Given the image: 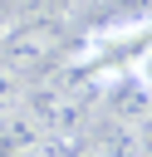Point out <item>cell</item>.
Listing matches in <instances>:
<instances>
[{"instance_id": "6da1fadb", "label": "cell", "mask_w": 152, "mask_h": 157, "mask_svg": "<svg viewBox=\"0 0 152 157\" xmlns=\"http://www.w3.org/2000/svg\"><path fill=\"white\" fill-rule=\"evenodd\" d=\"M59 44H64V25L59 20H29V15H20L5 29V39H0V69L34 74V69H44L59 54Z\"/></svg>"}, {"instance_id": "7a4b0ae2", "label": "cell", "mask_w": 152, "mask_h": 157, "mask_svg": "<svg viewBox=\"0 0 152 157\" xmlns=\"http://www.w3.org/2000/svg\"><path fill=\"white\" fill-rule=\"evenodd\" d=\"M83 147H88L93 157H142V142H137V132H132L127 123L108 118V113H98V118L88 123V132H83Z\"/></svg>"}, {"instance_id": "3957f363", "label": "cell", "mask_w": 152, "mask_h": 157, "mask_svg": "<svg viewBox=\"0 0 152 157\" xmlns=\"http://www.w3.org/2000/svg\"><path fill=\"white\" fill-rule=\"evenodd\" d=\"M39 137H44V128L25 103L0 108V157H29Z\"/></svg>"}, {"instance_id": "277c9868", "label": "cell", "mask_w": 152, "mask_h": 157, "mask_svg": "<svg viewBox=\"0 0 152 157\" xmlns=\"http://www.w3.org/2000/svg\"><path fill=\"white\" fill-rule=\"evenodd\" d=\"M103 113L118 118V123H127V128H137V123L152 113V93L137 88L132 78H118V83H108V93H103Z\"/></svg>"}, {"instance_id": "5b68a950", "label": "cell", "mask_w": 152, "mask_h": 157, "mask_svg": "<svg viewBox=\"0 0 152 157\" xmlns=\"http://www.w3.org/2000/svg\"><path fill=\"white\" fill-rule=\"evenodd\" d=\"M83 152V137H59V132H44L39 142H34V152L29 157H78Z\"/></svg>"}, {"instance_id": "8992f818", "label": "cell", "mask_w": 152, "mask_h": 157, "mask_svg": "<svg viewBox=\"0 0 152 157\" xmlns=\"http://www.w3.org/2000/svg\"><path fill=\"white\" fill-rule=\"evenodd\" d=\"M127 78H132L137 88H147V93H152V44H147V49L132 59V74H127Z\"/></svg>"}, {"instance_id": "52a82bcc", "label": "cell", "mask_w": 152, "mask_h": 157, "mask_svg": "<svg viewBox=\"0 0 152 157\" xmlns=\"http://www.w3.org/2000/svg\"><path fill=\"white\" fill-rule=\"evenodd\" d=\"M78 157H93V152H88V147H83V152H78Z\"/></svg>"}]
</instances>
